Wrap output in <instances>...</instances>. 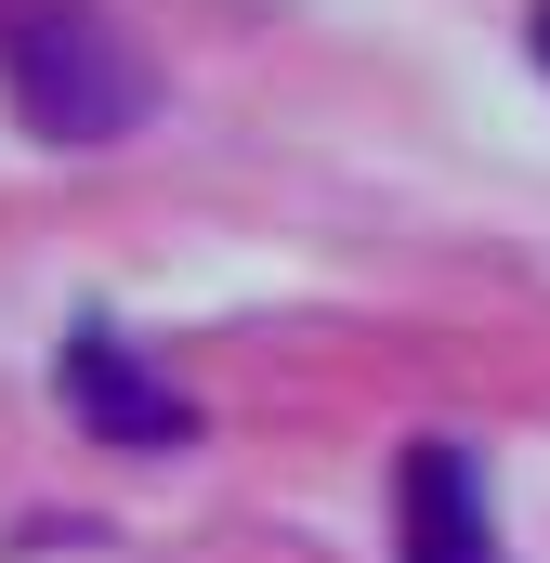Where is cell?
<instances>
[{
	"instance_id": "obj_1",
	"label": "cell",
	"mask_w": 550,
	"mask_h": 563,
	"mask_svg": "<svg viewBox=\"0 0 550 563\" xmlns=\"http://www.w3.org/2000/svg\"><path fill=\"white\" fill-rule=\"evenodd\" d=\"M0 79H13V106H26L40 144H119L144 119V66L119 53V26L79 13V0L0 13Z\"/></svg>"
},
{
	"instance_id": "obj_2",
	"label": "cell",
	"mask_w": 550,
	"mask_h": 563,
	"mask_svg": "<svg viewBox=\"0 0 550 563\" xmlns=\"http://www.w3.org/2000/svg\"><path fill=\"white\" fill-rule=\"evenodd\" d=\"M53 394H66V420L92 432V445H119V459H170V445H197V407H184V394L144 367L119 328H66Z\"/></svg>"
},
{
	"instance_id": "obj_3",
	"label": "cell",
	"mask_w": 550,
	"mask_h": 563,
	"mask_svg": "<svg viewBox=\"0 0 550 563\" xmlns=\"http://www.w3.org/2000/svg\"><path fill=\"white\" fill-rule=\"evenodd\" d=\"M394 538H407V563H498V525H485V472H472V445L419 432L407 459H394Z\"/></svg>"
},
{
	"instance_id": "obj_4",
	"label": "cell",
	"mask_w": 550,
	"mask_h": 563,
	"mask_svg": "<svg viewBox=\"0 0 550 563\" xmlns=\"http://www.w3.org/2000/svg\"><path fill=\"white\" fill-rule=\"evenodd\" d=\"M525 40H538V66H550V0H538V26H525Z\"/></svg>"
}]
</instances>
